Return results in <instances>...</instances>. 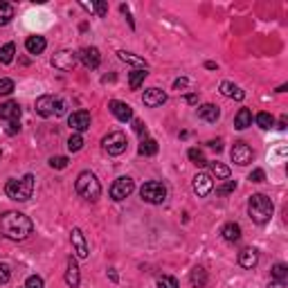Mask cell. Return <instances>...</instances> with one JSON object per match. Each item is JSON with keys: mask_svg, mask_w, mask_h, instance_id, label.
Here are the masks:
<instances>
[{"mask_svg": "<svg viewBox=\"0 0 288 288\" xmlns=\"http://www.w3.org/2000/svg\"><path fill=\"white\" fill-rule=\"evenodd\" d=\"M214 189V180L210 173H196L194 178V191L201 196V198H205V196H210Z\"/></svg>", "mask_w": 288, "mask_h": 288, "instance_id": "9a60e30c", "label": "cell"}, {"mask_svg": "<svg viewBox=\"0 0 288 288\" xmlns=\"http://www.w3.org/2000/svg\"><path fill=\"white\" fill-rule=\"evenodd\" d=\"M221 93L225 95V97H230V99H236V101H241L246 97V93L241 90L239 86H234L232 81H223L221 83Z\"/></svg>", "mask_w": 288, "mask_h": 288, "instance_id": "cb8c5ba5", "label": "cell"}, {"mask_svg": "<svg viewBox=\"0 0 288 288\" xmlns=\"http://www.w3.org/2000/svg\"><path fill=\"white\" fill-rule=\"evenodd\" d=\"M207 165H210L212 173H214L216 178H221V180H228V178H230V167L221 165V162H207Z\"/></svg>", "mask_w": 288, "mask_h": 288, "instance_id": "1f68e13d", "label": "cell"}, {"mask_svg": "<svg viewBox=\"0 0 288 288\" xmlns=\"http://www.w3.org/2000/svg\"><path fill=\"white\" fill-rule=\"evenodd\" d=\"M0 120L5 124L7 122H18L20 120V104L18 101H5V104H0Z\"/></svg>", "mask_w": 288, "mask_h": 288, "instance_id": "5bb4252c", "label": "cell"}, {"mask_svg": "<svg viewBox=\"0 0 288 288\" xmlns=\"http://www.w3.org/2000/svg\"><path fill=\"white\" fill-rule=\"evenodd\" d=\"M9 279H11V268H9L5 261H0V286L7 284Z\"/></svg>", "mask_w": 288, "mask_h": 288, "instance_id": "f35d334b", "label": "cell"}, {"mask_svg": "<svg viewBox=\"0 0 288 288\" xmlns=\"http://www.w3.org/2000/svg\"><path fill=\"white\" fill-rule=\"evenodd\" d=\"M34 232V223L23 212H5L0 216V236L9 241H25Z\"/></svg>", "mask_w": 288, "mask_h": 288, "instance_id": "6da1fadb", "label": "cell"}, {"mask_svg": "<svg viewBox=\"0 0 288 288\" xmlns=\"http://www.w3.org/2000/svg\"><path fill=\"white\" fill-rule=\"evenodd\" d=\"M93 9L97 11L99 16H106V14H108V5H106V3H93Z\"/></svg>", "mask_w": 288, "mask_h": 288, "instance_id": "f6af8a7d", "label": "cell"}, {"mask_svg": "<svg viewBox=\"0 0 288 288\" xmlns=\"http://www.w3.org/2000/svg\"><path fill=\"white\" fill-rule=\"evenodd\" d=\"M146 75H149L146 70H138V68H135L131 75H128V86H131V90H138L140 86H142L144 79H146Z\"/></svg>", "mask_w": 288, "mask_h": 288, "instance_id": "83f0119b", "label": "cell"}, {"mask_svg": "<svg viewBox=\"0 0 288 288\" xmlns=\"http://www.w3.org/2000/svg\"><path fill=\"white\" fill-rule=\"evenodd\" d=\"M65 284L70 288H77L79 284H81V275H79V266L75 259H68V268H65Z\"/></svg>", "mask_w": 288, "mask_h": 288, "instance_id": "d6986e66", "label": "cell"}, {"mask_svg": "<svg viewBox=\"0 0 288 288\" xmlns=\"http://www.w3.org/2000/svg\"><path fill=\"white\" fill-rule=\"evenodd\" d=\"M198 117L203 122L212 124L221 117V110H218V106H214V104H203V106H198Z\"/></svg>", "mask_w": 288, "mask_h": 288, "instance_id": "44dd1931", "label": "cell"}, {"mask_svg": "<svg viewBox=\"0 0 288 288\" xmlns=\"http://www.w3.org/2000/svg\"><path fill=\"white\" fill-rule=\"evenodd\" d=\"M142 101H144V106H149V108H158V106H162L167 101V93L160 88H149V90H144Z\"/></svg>", "mask_w": 288, "mask_h": 288, "instance_id": "2e32d148", "label": "cell"}, {"mask_svg": "<svg viewBox=\"0 0 288 288\" xmlns=\"http://www.w3.org/2000/svg\"><path fill=\"white\" fill-rule=\"evenodd\" d=\"M187 156H189V160L194 162L196 167H205V165H207V160H205V153H203L201 149H189V151H187Z\"/></svg>", "mask_w": 288, "mask_h": 288, "instance_id": "e575fe53", "label": "cell"}, {"mask_svg": "<svg viewBox=\"0 0 288 288\" xmlns=\"http://www.w3.org/2000/svg\"><path fill=\"white\" fill-rule=\"evenodd\" d=\"M263 180H266V171L263 169H255L250 173V183H263Z\"/></svg>", "mask_w": 288, "mask_h": 288, "instance_id": "b9f144b4", "label": "cell"}, {"mask_svg": "<svg viewBox=\"0 0 288 288\" xmlns=\"http://www.w3.org/2000/svg\"><path fill=\"white\" fill-rule=\"evenodd\" d=\"M140 196H142L144 203H151V205H162L167 201V187L158 180H149L140 187Z\"/></svg>", "mask_w": 288, "mask_h": 288, "instance_id": "8992f818", "label": "cell"}, {"mask_svg": "<svg viewBox=\"0 0 288 288\" xmlns=\"http://www.w3.org/2000/svg\"><path fill=\"white\" fill-rule=\"evenodd\" d=\"M185 86H187V79H176V81H173V88L176 90H183Z\"/></svg>", "mask_w": 288, "mask_h": 288, "instance_id": "c3c4849f", "label": "cell"}, {"mask_svg": "<svg viewBox=\"0 0 288 288\" xmlns=\"http://www.w3.org/2000/svg\"><path fill=\"white\" fill-rule=\"evenodd\" d=\"M273 212H275V205L268 196L252 194L250 198H248V214H250V218L255 223H259V225L268 223L270 218H273Z\"/></svg>", "mask_w": 288, "mask_h": 288, "instance_id": "7a4b0ae2", "label": "cell"}, {"mask_svg": "<svg viewBox=\"0 0 288 288\" xmlns=\"http://www.w3.org/2000/svg\"><path fill=\"white\" fill-rule=\"evenodd\" d=\"M221 236L228 243H234V241L241 239V225L239 223H225L221 230Z\"/></svg>", "mask_w": 288, "mask_h": 288, "instance_id": "7402d4cb", "label": "cell"}, {"mask_svg": "<svg viewBox=\"0 0 288 288\" xmlns=\"http://www.w3.org/2000/svg\"><path fill=\"white\" fill-rule=\"evenodd\" d=\"M234 189H236V183H234V180H228V183H223L221 187H216V194L225 196V194H232Z\"/></svg>", "mask_w": 288, "mask_h": 288, "instance_id": "ab89813d", "label": "cell"}, {"mask_svg": "<svg viewBox=\"0 0 288 288\" xmlns=\"http://www.w3.org/2000/svg\"><path fill=\"white\" fill-rule=\"evenodd\" d=\"M0 156H3V153H0Z\"/></svg>", "mask_w": 288, "mask_h": 288, "instance_id": "f5cc1de1", "label": "cell"}, {"mask_svg": "<svg viewBox=\"0 0 288 288\" xmlns=\"http://www.w3.org/2000/svg\"><path fill=\"white\" fill-rule=\"evenodd\" d=\"M45 48H48V41H45V36H38V34H32V36H27L25 50H27L30 54H41Z\"/></svg>", "mask_w": 288, "mask_h": 288, "instance_id": "ffe728a7", "label": "cell"}, {"mask_svg": "<svg viewBox=\"0 0 288 288\" xmlns=\"http://www.w3.org/2000/svg\"><path fill=\"white\" fill-rule=\"evenodd\" d=\"M34 110L41 117H52V115H63L65 113V104L54 95H43V97L36 99L34 104Z\"/></svg>", "mask_w": 288, "mask_h": 288, "instance_id": "5b68a950", "label": "cell"}, {"mask_svg": "<svg viewBox=\"0 0 288 288\" xmlns=\"http://www.w3.org/2000/svg\"><path fill=\"white\" fill-rule=\"evenodd\" d=\"M138 153L140 156H144V158H149V156H156L158 153V142L153 138H144L142 142H140V149H138Z\"/></svg>", "mask_w": 288, "mask_h": 288, "instance_id": "4316f807", "label": "cell"}, {"mask_svg": "<svg viewBox=\"0 0 288 288\" xmlns=\"http://www.w3.org/2000/svg\"><path fill=\"white\" fill-rule=\"evenodd\" d=\"M117 56L124 61V63H131V65H138V70H146V61L142 59V56H138V54H133V52H126V50H120L117 52Z\"/></svg>", "mask_w": 288, "mask_h": 288, "instance_id": "603a6c76", "label": "cell"}, {"mask_svg": "<svg viewBox=\"0 0 288 288\" xmlns=\"http://www.w3.org/2000/svg\"><path fill=\"white\" fill-rule=\"evenodd\" d=\"M286 124H288V117L284 115V117H281V120H279V128H286Z\"/></svg>", "mask_w": 288, "mask_h": 288, "instance_id": "f907efd6", "label": "cell"}, {"mask_svg": "<svg viewBox=\"0 0 288 288\" xmlns=\"http://www.w3.org/2000/svg\"><path fill=\"white\" fill-rule=\"evenodd\" d=\"M207 68H210V70H216V63H214V61H207V63H205Z\"/></svg>", "mask_w": 288, "mask_h": 288, "instance_id": "816d5d0a", "label": "cell"}, {"mask_svg": "<svg viewBox=\"0 0 288 288\" xmlns=\"http://www.w3.org/2000/svg\"><path fill=\"white\" fill-rule=\"evenodd\" d=\"M70 239H72V248H75L77 259H86L88 257V243H86V236H83V232L79 228H75V230H72V234H70Z\"/></svg>", "mask_w": 288, "mask_h": 288, "instance_id": "e0dca14e", "label": "cell"}, {"mask_svg": "<svg viewBox=\"0 0 288 288\" xmlns=\"http://www.w3.org/2000/svg\"><path fill=\"white\" fill-rule=\"evenodd\" d=\"M270 275H273L275 281H286L288 279V266L286 263H275L273 270H270Z\"/></svg>", "mask_w": 288, "mask_h": 288, "instance_id": "d6a6232c", "label": "cell"}, {"mask_svg": "<svg viewBox=\"0 0 288 288\" xmlns=\"http://www.w3.org/2000/svg\"><path fill=\"white\" fill-rule=\"evenodd\" d=\"M77 56L88 70H95V68H99V63H101V54L97 48H81Z\"/></svg>", "mask_w": 288, "mask_h": 288, "instance_id": "7c38bea8", "label": "cell"}, {"mask_svg": "<svg viewBox=\"0 0 288 288\" xmlns=\"http://www.w3.org/2000/svg\"><path fill=\"white\" fill-rule=\"evenodd\" d=\"M255 120H257V126H259V128H263V131H268V128H273V126H275V117L270 115V113H259Z\"/></svg>", "mask_w": 288, "mask_h": 288, "instance_id": "4dcf8cb0", "label": "cell"}, {"mask_svg": "<svg viewBox=\"0 0 288 288\" xmlns=\"http://www.w3.org/2000/svg\"><path fill=\"white\" fill-rule=\"evenodd\" d=\"M75 189H77V194L81 196V198H86L90 203H95L101 196V185H99V180L97 176H95L93 171H81L77 176V183H75Z\"/></svg>", "mask_w": 288, "mask_h": 288, "instance_id": "277c9868", "label": "cell"}, {"mask_svg": "<svg viewBox=\"0 0 288 288\" xmlns=\"http://www.w3.org/2000/svg\"><path fill=\"white\" fill-rule=\"evenodd\" d=\"M11 18H14V7L9 3H5V0H0V27L7 25Z\"/></svg>", "mask_w": 288, "mask_h": 288, "instance_id": "f546056e", "label": "cell"}, {"mask_svg": "<svg viewBox=\"0 0 288 288\" xmlns=\"http://www.w3.org/2000/svg\"><path fill=\"white\" fill-rule=\"evenodd\" d=\"M207 144H210V149H214L216 153L223 149V142H221V140H212V142H207Z\"/></svg>", "mask_w": 288, "mask_h": 288, "instance_id": "7dc6e473", "label": "cell"}, {"mask_svg": "<svg viewBox=\"0 0 288 288\" xmlns=\"http://www.w3.org/2000/svg\"><path fill=\"white\" fill-rule=\"evenodd\" d=\"M68 149H70L72 153H77V151L83 149V138H81V133H72L70 138H68Z\"/></svg>", "mask_w": 288, "mask_h": 288, "instance_id": "836d02e7", "label": "cell"}, {"mask_svg": "<svg viewBox=\"0 0 288 288\" xmlns=\"http://www.w3.org/2000/svg\"><path fill=\"white\" fill-rule=\"evenodd\" d=\"M230 158H232L234 165L246 167V165H250V162H252V158H255V151H252L246 142H234L232 151H230Z\"/></svg>", "mask_w": 288, "mask_h": 288, "instance_id": "9c48e42d", "label": "cell"}, {"mask_svg": "<svg viewBox=\"0 0 288 288\" xmlns=\"http://www.w3.org/2000/svg\"><path fill=\"white\" fill-rule=\"evenodd\" d=\"M50 167L52 169H65L68 167V158L65 156H54V158H50Z\"/></svg>", "mask_w": 288, "mask_h": 288, "instance_id": "8d00e7d4", "label": "cell"}, {"mask_svg": "<svg viewBox=\"0 0 288 288\" xmlns=\"http://www.w3.org/2000/svg\"><path fill=\"white\" fill-rule=\"evenodd\" d=\"M133 128H135V133L138 135H144L146 138V124L142 120H133Z\"/></svg>", "mask_w": 288, "mask_h": 288, "instance_id": "7bdbcfd3", "label": "cell"}, {"mask_svg": "<svg viewBox=\"0 0 288 288\" xmlns=\"http://www.w3.org/2000/svg\"><path fill=\"white\" fill-rule=\"evenodd\" d=\"M183 99L187 101V104H198V95H196V93H189V95H185Z\"/></svg>", "mask_w": 288, "mask_h": 288, "instance_id": "bcb514c9", "label": "cell"}, {"mask_svg": "<svg viewBox=\"0 0 288 288\" xmlns=\"http://www.w3.org/2000/svg\"><path fill=\"white\" fill-rule=\"evenodd\" d=\"M79 56L75 52H70V50H61V52H56L52 56V65L56 68V70H63V72H70L75 70Z\"/></svg>", "mask_w": 288, "mask_h": 288, "instance_id": "30bf717a", "label": "cell"}, {"mask_svg": "<svg viewBox=\"0 0 288 288\" xmlns=\"http://www.w3.org/2000/svg\"><path fill=\"white\" fill-rule=\"evenodd\" d=\"M101 146H104V151L108 156H122L124 151H126V146H128V140H126V135H124L122 131H113L108 135H104Z\"/></svg>", "mask_w": 288, "mask_h": 288, "instance_id": "52a82bcc", "label": "cell"}, {"mask_svg": "<svg viewBox=\"0 0 288 288\" xmlns=\"http://www.w3.org/2000/svg\"><path fill=\"white\" fill-rule=\"evenodd\" d=\"M25 288H43V279L38 275H32V277H27Z\"/></svg>", "mask_w": 288, "mask_h": 288, "instance_id": "60d3db41", "label": "cell"}, {"mask_svg": "<svg viewBox=\"0 0 288 288\" xmlns=\"http://www.w3.org/2000/svg\"><path fill=\"white\" fill-rule=\"evenodd\" d=\"M68 124H70L72 133H83L90 128V113L88 110H75L68 115Z\"/></svg>", "mask_w": 288, "mask_h": 288, "instance_id": "8fae6325", "label": "cell"}, {"mask_svg": "<svg viewBox=\"0 0 288 288\" xmlns=\"http://www.w3.org/2000/svg\"><path fill=\"white\" fill-rule=\"evenodd\" d=\"M5 131H7V135H16V133L20 131V122H7Z\"/></svg>", "mask_w": 288, "mask_h": 288, "instance_id": "ee69618b", "label": "cell"}, {"mask_svg": "<svg viewBox=\"0 0 288 288\" xmlns=\"http://www.w3.org/2000/svg\"><path fill=\"white\" fill-rule=\"evenodd\" d=\"M257 263H259V252L255 250V248H243V250L239 252V266L241 268L252 270Z\"/></svg>", "mask_w": 288, "mask_h": 288, "instance_id": "ac0fdd59", "label": "cell"}, {"mask_svg": "<svg viewBox=\"0 0 288 288\" xmlns=\"http://www.w3.org/2000/svg\"><path fill=\"white\" fill-rule=\"evenodd\" d=\"M133 189H135L133 180L126 178V176H122V178H117L115 183L110 185V198L113 201H124V198H128V196L133 194Z\"/></svg>", "mask_w": 288, "mask_h": 288, "instance_id": "ba28073f", "label": "cell"}, {"mask_svg": "<svg viewBox=\"0 0 288 288\" xmlns=\"http://www.w3.org/2000/svg\"><path fill=\"white\" fill-rule=\"evenodd\" d=\"M14 54H16V45L14 43H5L3 48H0V63L7 65L14 61Z\"/></svg>", "mask_w": 288, "mask_h": 288, "instance_id": "f1b7e54d", "label": "cell"}, {"mask_svg": "<svg viewBox=\"0 0 288 288\" xmlns=\"http://www.w3.org/2000/svg\"><path fill=\"white\" fill-rule=\"evenodd\" d=\"M234 126L239 128V131H246L248 126H252V113L248 108H241L234 117Z\"/></svg>", "mask_w": 288, "mask_h": 288, "instance_id": "484cf974", "label": "cell"}, {"mask_svg": "<svg viewBox=\"0 0 288 288\" xmlns=\"http://www.w3.org/2000/svg\"><path fill=\"white\" fill-rule=\"evenodd\" d=\"M158 288H180L176 277H169V275H162L158 277Z\"/></svg>", "mask_w": 288, "mask_h": 288, "instance_id": "d590c367", "label": "cell"}, {"mask_svg": "<svg viewBox=\"0 0 288 288\" xmlns=\"http://www.w3.org/2000/svg\"><path fill=\"white\" fill-rule=\"evenodd\" d=\"M11 93H14V81L3 77L0 79V95H11Z\"/></svg>", "mask_w": 288, "mask_h": 288, "instance_id": "74e56055", "label": "cell"}, {"mask_svg": "<svg viewBox=\"0 0 288 288\" xmlns=\"http://www.w3.org/2000/svg\"><path fill=\"white\" fill-rule=\"evenodd\" d=\"M189 281H191V286L194 288H205L207 286V270L196 266L194 270H191V275H189Z\"/></svg>", "mask_w": 288, "mask_h": 288, "instance_id": "d4e9b609", "label": "cell"}, {"mask_svg": "<svg viewBox=\"0 0 288 288\" xmlns=\"http://www.w3.org/2000/svg\"><path fill=\"white\" fill-rule=\"evenodd\" d=\"M110 113L117 117L120 122H133V108L126 104V101H120V99H113L108 104Z\"/></svg>", "mask_w": 288, "mask_h": 288, "instance_id": "4fadbf2b", "label": "cell"}, {"mask_svg": "<svg viewBox=\"0 0 288 288\" xmlns=\"http://www.w3.org/2000/svg\"><path fill=\"white\" fill-rule=\"evenodd\" d=\"M268 288H286V281H273Z\"/></svg>", "mask_w": 288, "mask_h": 288, "instance_id": "681fc988", "label": "cell"}, {"mask_svg": "<svg viewBox=\"0 0 288 288\" xmlns=\"http://www.w3.org/2000/svg\"><path fill=\"white\" fill-rule=\"evenodd\" d=\"M5 194H7L11 201H18V203L30 201L32 194H34V176L32 173H25L20 180L18 178L7 180V185H5Z\"/></svg>", "mask_w": 288, "mask_h": 288, "instance_id": "3957f363", "label": "cell"}]
</instances>
